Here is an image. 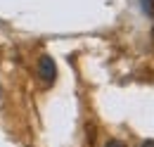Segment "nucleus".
<instances>
[{
  "label": "nucleus",
  "mask_w": 154,
  "mask_h": 147,
  "mask_svg": "<svg viewBox=\"0 0 154 147\" xmlns=\"http://www.w3.org/2000/svg\"><path fill=\"white\" fill-rule=\"evenodd\" d=\"M38 76L45 86H52L55 78H57V67H55V59L48 55H43L38 59Z\"/></svg>",
  "instance_id": "nucleus-1"
},
{
  "label": "nucleus",
  "mask_w": 154,
  "mask_h": 147,
  "mask_svg": "<svg viewBox=\"0 0 154 147\" xmlns=\"http://www.w3.org/2000/svg\"><path fill=\"white\" fill-rule=\"evenodd\" d=\"M142 7H145V12H152L154 10V0H142Z\"/></svg>",
  "instance_id": "nucleus-2"
},
{
  "label": "nucleus",
  "mask_w": 154,
  "mask_h": 147,
  "mask_svg": "<svg viewBox=\"0 0 154 147\" xmlns=\"http://www.w3.org/2000/svg\"><path fill=\"white\" fill-rule=\"evenodd\" d=\"M104 147H126L123 142H119V140H112V142H107Z\"/></svg>",
  "instance_id": "nucleus-3"
},
{
  "label": "nucleus",
  "mask_w": 154,
  "mask_h": 147,
  "mask_svg": "<svg viewBox=\"0 0 154 147\" xmlns=\"http://www.w3.org/2000/svg\"><path fill=\"white\" fill-rule=\"evenodd\" d=\"M142 147H154V140H145V142H142Z\"/></svg>",
  "instance_id": "nucleus-4"
}]
</instances>
